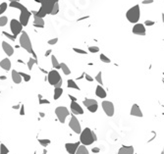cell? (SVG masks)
<instances>
[{"label": "cell", "mask_w": 164, "mask_h": 154, "mask_svg": "<svg viewBox=\"0 0 164 154\" xmlns=\"http://www.w3.org/2000/svg\"><path fill=\"white\" fill-rule=\"evenodd\" d=\"M9 6L12 7V8H16V9H19L20 10L21 14H20L19 21H20V23L22 24V26H23V27H27L28 24H29V18H31V16H32V13L27 9V7L22 4V3L18 2V1L10 2Z\"/></svg>", "instance_id": "1"}, {"label": "cell", "mask_w": 164, "mask_h": 154, "mask_svg": "<svg viewBox=\"0 0 164 154\" xmlns=\"http://www.w3.org/2000/svg\"><path fill=\"white\" fill-rule=\"evenodd\" d=\"M58 2V0H45L42 6H40L39 10L38 12H33V14L36 15L40 18H44L46 15H50L52 12V9H53L54 5Z\"/></svg>", "instance_id": "2"}, {"label": "cell", "mask_w": 164, "mask_h": 154, "mask_svg": "<svg viewBox=\"0 0 164 154\" xmlns=\"http://www.w3.org/2000/svg\"><path fill=\"white\" fill-rule=\"evenodd\" d=\"M19 41H20V46L22 48H24V49L29 52V53H31L33 55V58H36V55L35 53V51L32 49V41H31V38H29V35L26 32H22V33L20 35V37H19Z\"/></svg>", "instance_id": "3"}, {"label": "cell", "mask_w": 164, "mask_h": 154, "mask_svg": "<svg viewBox=\"0 0 164 154\" xmlns=\"http://www.w3.org/2000/svg\"><path fill=\"white\" fill-rule=\"evenodd\" d=\"M141 17V8L140 5H135L132 8H130L126 13V18L130 23L132 24H137L140 20Z\"/></svg>", "instance_id": "4"}, {"label": "cell", "mask_w": 164, "mask_h": 154, "mask_svg": "<svg viewBox=\"0 0 164 154\" xmlns=\"http://www.w3.org/2000/svg\"><path fill=\"white\" fill-rule=\"evenodd\" d=\"M92 131L89 128H85L83 131H82V133L80 134V141L82 144H84L85 146L88 145H91L92 143L94 142V136H92Z\"/></svg>", "instance_id": "5"}, {"label": "cell", "mask_w": 164, "mask_h": 154, "mask_svg": "<svg viewBox=\"0 0 164 154\" xmlns=\"http://www.w3.org/2000/svg\"><path fill=\"white\" fill-rule=\"evenodd\" d=\"M55 114H56V117L58 118L59 122L64 124L66 121V118L70 115V112L68 110V108L65 106H58L55 109Z\"/></svg>", "instance_id": "6"}, {"label": "cell", "mask_w": 164, "mask_h": 154, "mask_svg": "<svg viewBox=\"0 0 164 154\" xmlns=\"http://www.w3.org/2000/svg\"><path fill=\"white\" fill-rule=\"evenodd\" d=\"M10 29H11V32H12L15 36H18L23 32V26H22L19 20L12 19L10 22Z\"/></svg>", "instance_id": "7"}, {"label": "cell", "mask_w": 164, "mask_h": 154, "mask_svg": "<svg viewBox=\"0 0 164 154\" xmlns=\"http://www.w3.org/2000/svg\"><path fill=\"white\" fill-rule=\"evenodd\" d=\"M62 80L60 74L58 73L57 70H51L47 75V81L51 85H56L59 82Z\"/></svg>", "instance_id": "8"}, {"label": "cell", "mask_w": 164, "mask_h": 154, "mask_svg": "<svg viewBox=\"0 0 164 154\" xmlns=\"http://www.w3.org/2000/svg\"><path fill=\"white\" fill-rule=\"evenodd\" d=\"M101 106H102L104 113H105L108 117H112V116L114 115L115 108H114V104L111 102V101H108V100L102 101Z\"/></svg>", "instance_id": "9"}, {"label": "cell", "mask_w": 164, "mask_h": 154, "mask_svg": "<svg viewBox=\"0 0 164 154\" xmlns=\"http://www.w3.org/2000/svg\"><path fill=\"white\" fill-rule=\"evenodd\" d=\"M69 127H70V129L74 131V133H76V134H81L82 133V128H81V125H80V122H79V120L77 119V117L75 115L71 116V119H70V122H69Z\"/></svg>", "instance_id": "10"}, {"label": "cell", "mask_w": 164, "mask_h": 154, "mask_svg": "<svg viewBox=\"0 0 164 154\" xmlns=\"http://www.w3.org/2000/svg\"><path fill=\"white\" fill-rule=\"evenodd\" d=\"M132 32L134 33V35H145L147 31H145L144 25L140 24V23L135 24V26H134L133 29H132Z\"/></svg>", "instance_id": "11"}, {"label": "cell", "mask_w": 164, "mask_h": 154, "mask_svg": "<svg viewBox=\"0 0 164 154\" xmlns=\"http://www.w3.org/2000/svg\"><path fill=\"white\" fill-rule=\"evenodd\" d=\"M70 109H71V111H72V113L75 115H83L84 114V109L82 108V106L77 102V101H72V102H71Z\"/></svg>", "instance_id": "12"}, {"label": "cell", "mask_w": 164, "mask_h": 154, "mask_svg": "<svg viewBox=\"0 0 164 154\" xmlns=\"http://www.w3.org/2000/svg\"><path fill=\"white\" fill-rule=\"evenodd\" d=\"M80 143H81V141L74 142V143H66L65 144L66 151L68 152L69 154H75L76 151L78 150V148H79Z\"/></svg>", "instance_id": "13"}, {"label": "cell", "mask_w": 164, "mask_h": 154, "mask_svg": "<svg viewBox=\"0 0 164 154\" xmlns=\"http://www.w3.org/2000/svg\"><path fill=\"white\" fill-rule=\"evenodd\" d=\"M130 114L132 116H135V117H139V118H143V112H141L140 106L138 104H134L131 107V111H130Z\"/></svg>", "instance_id": "14"}, {"label": "cell", "mask_w": 164, "mask_h": 154, "mask_svg": "<svg viewBox=\"0 0 164 154\" xmlns=\"http://www.w3.org/2000/svg\"><path fill=\"white\" fill-rule=\"evenodd\" d=\"M2 48H3V51L5 52V54H7L8 57L12 56L14 54V48L13 46L9 44L7 41H3L2 42Z\"/></svg>", "instance_id": "15"}, {"label": "cell", "mask_w": 164, "mask_h": 154, "mask_svg": "<svg viewBox=\"0 0 164 154\" xmlns=\"http://www.w3.org/2000/svg\"><path fill=\"white\" fill-rule=\"evenodd\" d=\"M11 78H12V81L15 84H21L22 80H23L21 74L16 70H12V72H11Z\"/></svg>", "instance_id": "16"}, {"label": "cell", "mask_w": 164, "mask_h": 154, "mask_svg": "<svg viewBox=\"0 0 164 154\" xmlns=\"http://www.w3.org/2000/svg\"><path fill=\"white\" fill-rule=\"evenodd\" d=\"M117 154H134V147L132 145H124L119 149Z\"/></svg>", "instance_id": "17"}, {"label": "cell", "mask_w": 164, "mask_h": 154, "mask_svg": "<svg viewBox=\"0 0 164 154\" xmlns=\"http://www.w3.org/2000/svg\"><path fill=\"white\" fill-rule=\"evenodd\" d=\"M11 66H12V64H11V61L9 58H4L1 60V62H0V67L8 72L9 70H11Z\"/></svg>", "instance_id": "18"}, {"label": "cell", "mask_w": 164, "mask_h": 154, "mask_svg": "<svg viewBox=\"0 0 164 154\" xmlns=\"http://www.w3.org/2000/svg\"><path fill=\"white\" fill-rule=\"evenodd\" d=\"M95 95L99 97V98H105L107 96V93L105 91V89L102 88V85H97L96 86V89H95Z\"/></svg>", "instance_id": "19"}, {"label": "cell", "mask_w": 164, "mask_h": 154, "mask_svg": "<svg viewBox=\"0 0 164 154\" xmlns=\"http://www.w3.org/2000/svg\"><path fill=\"white\" fill-rule=\"evenodd\" d=\"M33 26L36 28H43L44 27V20L43 18H40L36 15H33Z\"/></svg>", "instance_id": "20"}, {"label": "cell", "mask_w": 164, "mask_h": 154, "mask_svg": "<svg viewBox=\"0 0 164 154\" xmlns=\"http://www.w3.org/2000/svg\"><path fill=\"white\" fill-rule=\"evenodd\" d=\"M51 64H52V67H53L55 70H59V69H60V63L58 62V60L54 56V54L51 55Z\"/></svg>", "instance_id": "21"}, {"label": "cell", "mask_w": 164, "mask_h": 154, "mask_svg": "<svg viewBox=\"0 0 164 154\" xmlns=\"http://www.w3.org/2000/svg\"><path fill=\"white\" fill-rule=\"evenodd\" d=\"M38 64V59L36 58H29V61H28V63H27V67H28V69L31 71V70H32V67L35 66V65H36Z\"/></svg>", "instance_id": "22"}, {"label": "cell", "mask_w": 164, "mask_h": 154, "mask_svg": "<svg viewBox=\"0 0 164 154\" xmlns=\"http://www.w3.org/2000/svg\"><path fill=\"white\" fill-rule=\"evenodd\" d=\"M60 69L62 70V72L64 73V75H66V76H69V75L71 74L70 68L67 66V64H65V63H60Z\"/></svg>", "instance_id": "23"}, {"label": "cell", "mask_w": 164, "mask_h": 154, "mask_svg": "<svg viewBox=\"0 0 164 154\" xmlns=\"http://www.w3.org/2000/svg\"><path fill=\"white\" fill-rule=\"evenodd\" d=\"M75 154H89V152H88V150L87 148V146L82 144V145L79 146V148H78V150L76 151Z\"/></svg>", "instance_id": "24"}, {"label": "cell", "mask_w": 164, "mask_h": 154, "mask_svg": "<svg viewBox=\"0 0 164 154\" xmlns=\"http://www.w3.org/2000/svg\"><path fill=\"white\" fill-rule=\"evenodd\" d=\"M83 103L85 107H89V106H91V105H94V104H97V101H96L95 99H91V98H85L84 101H83Z\"/></svg>", "instance_id": "25"}, {"label": "cell", "mask_w": 164, "mask_h": 154, "mask_svg": "<svg viewBox=\"0 0 164 154\" xmlns=\"http://www.w3.org/2000/svg\"><path fill=\"white\" fill-rule=\"evenodd\" d=\"M63 93V88H54V94H53V98L54 100H57L60 98V96Z\"/></svg>", "instance_id": "26"}, {"label": "cell", "mask_w": 164, "mask_h": 154, "mask_svg": "<svg viewBox=\"0 0 164 154\" xmlns=\"http://www.w3.org/2000/svg\"><path fill=\"white\" fill-rule=\"evenodd\" d=\"M67 86H68L69 88H73V89H77V91H80V88L78 86V85L75 82V81H73V80L67 81Z\"/></svg>", "instance_id": "27"}, {"label": "cell", "mask_w": 164, "mask_h": 154, "mask_svg": "<svg viewBox=\"0 0 164 154\" xmlns=\"http://www.w3.org/2000/svg\"><path fill=\"white\" fill-rule=\"evenodd\" d=\"M8 7L9 6H8V4H7L6 2H2L1 4H0V15H2L3 13H5Z\"/></svg>", "instance_id": "28"}, {"label": "cell", "mask_w": 164, "mask_h": 154, "mask_svg": "<svg viewBox=\"0 0 164 154\" xmlns=\"http://www.w3.org/2000/svg\"><path fill=\"white\" fill-rule=\"evenodd\" d=\"M2 35H5L7 38H9L10 40H12V41H15L17 38V36H15L13 33H9V32H2Z\"/></svg>", "instance_id": "29"}, {"label": "cell", "mask_w": 164, "mask_h": 154, "mask_svg": "<svg viewBox=\"0 0 164 154\" xmlns=\"http://www.w3.org/2000/svg\"><path fill=\"white\" fill-rule=\"evenodd\" d=\"M94 79H95V81L97 82L100 85H103V81H102V73H101V72H98V73H97V75H96Z\"/></svg>", "instance_id": "30"}, {"label": "cell", "mask_w": 164, "mask_h": 154, "mask_svg": "<svg viewBox=\"0 0 164 154\" xmlns=\"http://www.w3.org/2000/svg\"><path fill=\"white\" fill-rule=\"evenodd\" d=\"M8 153H9V149L7 148V146L3 143L0 144V154H8Z\"/></svg>", "instance_id": "31"}, {"label": "cell", "mask_w": 164, "mask_h": 154, "mask_svg": "<svg viewBox=\"0 0 164 154\" xmlns=\"http://www.w3.org/2000/svg\"><path fill=\"white\" fill-rule=\"evenodd\" d=\"M8 23V18L6 16H1L0 17V27H5Z\"/></svg>", "instance_id": "32"}, {"label": "cell", "mask_w": 164, "mask_h": 154, "mask_svg": "<svg viewBox=\"0 0 164 154\" xmlns=\"http://www.w3.org/2000/svg\"><path fill=\"white\" fill-rule=\"evenodd\" d=\"M99 58H100V60H101V62H103V63H110L111 62V60L107 57V56L105 55V54H100V56H99Z\"/></svg>", "instance_id": "33"}, {"label": "cell", "mask_w": 164, "mask_h": 154, "mask_svg": "<svg viewBox=\"0 0 164 154\" xmlns=\"http://www.w3.org/2000/svg\"><path fill=\"white\" fill-rule=\"evenodd\" d=\"M97 109H98V104H94L91 105V106L88 107V110L89 112H91V113H95V112L97 111Z\"/></svg>", "instance_id": "34"}, {"label": "cell", "mask_w": 164, "mask_h": 154, "mask_svg": "<svg viewBox=\"0 0 164 154\" xmlns=\"http://www.w3.org/2000/svg\"><path fill=\"white\" fill-rule=\"evenodd\" d=\"M39 142L40 143V145L43 146V147H46L47 145L50 144V140H39Z\"/></svg>", "instance_id": "35"}, {"label": "cell", "mask_w": 164, "mask_h": 154, "mask_svg": "<svg viewBox=\"0 0 164 154\" xmlns=\"http://www.w3.org/2000/svg\"><path fill=\"white\" fill-rule=\"evenodd\" d=\"M58 12H59V3L57 2L56 4L54 5V7H53V9H52V12H51L50 15H52V16H54V15H57Z\"/></svg>", "instance_id": "36"}, {"label": "cell", "mask_w": 164, "mask_h": 154, "mask_svg": "<svg viewBox=\"0 0 164 154\" xmlns=\"http://www.w3.org/2000/svg\"><path fill=\"white\" fill-rule=\"evenodd\" d=\"M21 74V76H22V78H23V80L25 81V82H29L31 81V76L29 75H28V74H26V73H23V72H21L20 73Z\"/></svg>", "instance_id": "37"}, {"label": "cell", "mask_w": 164, "mask_h": 154, "mask_svg": "<svg viewBox=\"0 0 164 154\" xmlns=\"http://www.w3.org/2000/svg\"><path fill=\"white\" fill-rule=\"evenodd\" d=\"M88 51L91 53H97L99 51V48L97 46H88Z\"/></svg>", "instance_id": "38"}, {"label": "cell", "mask_w": 164, "mask_h": 154, "mask_svg": "<svg viewBox=\"0 0 164 154\" xmlns=\"http://www.w3.org/2000/svg\"><path fill=\"white\" fill-rule=\"evenodd\" d=\"M73 50L76 52V53L78 54H87V51L85 50H83V49H81V48H76V47H74L73 48Z\"/></svg>", "instance_id": "39"}, {"label": "cell", "mask_w": 164, "mask_h": 154, "mask_svg": "<svg viewBox=\"0 0 164 154\" xmlns=\"http://www.w3.org/2000/svg\"><path fill=\"white\" fill-rule=\"evenodd\" d=\"M58 42V38L57 37H54V38H51L47 41V43L49 44V45H54V44H56Z\"/></svg>", "instance_id": "40"}, {"label": "cell", "mask_w": 164, "mask_h": 154, "mask_svg": "<svg viewBox=\"0 0 164 154\" xmlns=\"http://www.w3.org/2000/svg\"><path fill=\"white\" fill-rule=\"evenodd\" d=\"M155 24V22L153 21H150V20H147L144 22V25L145 26H147V27H150V26H153Z\"/></svg>", "instance_id": "41"}, {"label": "cell", "mask_w": 164, "mask_h": 154, "mask_svg": "<svg viewBox=\"0 0 164 154\" xmlns=\"http://www.w3.org/2000/svg\"><path fill=\"white\" fill-rule=\"evenodd\" d=\"M85 78L88 82H94V78H92L91 76H89L88 74H85Z\"/></svg>", "instance_id": "42"}, {"label": "cell", "mask_w": 164, "mask_h": 154, "mask_svg": "<svg viewBox=\"0 0 164 154\" xmlns=\"http://www.w3.org/2000/svg\"><path fill=\"white\" fill-rule=\"evenodd\" d=\"M39 104H49L50 102L48 101L47 99H42V98H39Z\"/></svg>", "instance_id": "43"}, {"label": "cell", "mask_w": 164, "mask_h": 154, "mask_svg": "<svg viewBox=\"0 0 164 154\" xmlns=\"http://www.w3.org/2000/svg\"><path fill=\"white\" fill-rule=\"evenodd\" d=\"M151 3H153V0H144L143 1V4H144V5L151 4Z\"/></svg>", "instance_id": "44"}, {"label": "cell", "mask_w": 164, "mask_h": 154, "mask_svg": "<svg viewBox=\"0 0 164 154\" xmlns=\"http://www.w3.org/2000/svg\"><path fill=\"white\" fill-rule=\"evenodd\" d=\"M62 84H63V80H61L58 82L56 85H54V88H62Z\"/></svg>", "instance_id": "45"}, {"label": "cell", "mask_w": 164, "mask_h": 154, "mask_svg": "<svg viewBox=\"0 0 164 154\" xmlns=\"http://www.w3.org/2000/svg\"><path fill=\"white\" fill-rule=\"evenodd\" d=\"M20 115H21V116L25 115V107H24V105H22V106H21V110H20Z\"/></svg>", "instance_id": "46"}, {"label": "cell", "mask_w": 164, "mask_h": 154, "mask_svg": "<svg viewBox=\"0 0 164 154\" xmlns=\"http://www.w3.org/2000/svg\"><path fill=\"white\" fill-rule=\"evenodd\" d=\"M100 151V149L98 147H94V148H92V152L94 153H98Z\"/></svg>", "instance_id": "47"}, {"label": "cell", "mask_w": 164, "mask_h": 154, "mask_svg": "<svg viewBox=\"0 0 164 154\" xmlns=\"http://www.w3.org/2000/svg\"><path fill=\"white\" fill-rule=\"evenodd\" d=\"M69 98H70L71 100H72V101H77V98H76L75 96H73V95H70V94H69Z\"/></svg>", "instance_id": "48"}, {"label": "cell", "mask_w": 164, "mask_h": 154, "mask_svg": "<svg viewBox=\"0 0 164 154\" xmlns=\"http://www.w3.org/2000/svg\"><path fill=\"white\" fill-rule=\"evenodd\" d=\"M51 52H52V50H51V49H49V50H47V51L45 52V54H44V55H45V56H46V57H47V56H49V55H50V53H51Z\"/></svg>", "instance_id": "49"}, {"label": "cell", "mask_w": 164, "mask_h": 154, "mask_svg": "<svg viewBox=\"0 0 164 154\" xmlns=\"http://www.w3.org/2000/svg\"><path fill=\"white\" fill-rule=\"evenodd\" d=\"M45 1V0H35V2L36 3H40V4H42V3Z\"/></svg>", "instance_id": "50"}, {"label": "cell", "mask_w": 164, "mask_h": 154, "mask_svg": "<svg viewBox=\"0 0 164 154\" xmlns=\"http://www.w3.org/2000/svg\"><path fill=\"white\" fill-rule=\"evenodd\" d=\"M92 136H94V141H96V140H97V137H96V134H95V133H92Z\"/></svg>", "instance_id": "51"}, {"label": "cell", "mask_w": 164, "mask_h": 154, "mask_svg": "<svg viewBox=\"0 0 164 154\" xmlns=\"http://www.w3.org/2000/svg\"><path fill=\"white\" fill-rule=\"evenodd\" d=\"M0 79H1V80H5L6 77L5 76H1V77H0Z\"/></svg>", "instance_id": "52"}, {"label": "cell", "mask_w": 164, "mask_h": 154, "mask_svg": "<svg viewBox=\"0 0 164 154\" xmlns=\"http://www.w3.org/2000/svg\"><path fill=\"white\" fill-rule=\"evenodd\" d=\"M39 115L42 116V117H44V113H39Z\"/></svg>", "instance_id": "53"}, {"label": "cell", "mask_w": 164, "mask_h": 154, "mask_svg": "<svg viewBox=\"0 0 164 154\" xmlns=\"http://www.w3.org/2000/svg\"><path fill=\"white\" fill-rule=\"evenodd\" d=\"M10 2H14V1H16V0H9Z\"/></svg>", "instance_id": "54"}, {"label": "cell", "mask_w": 164, "mask_h": 154, "mask_svg": "<svg viewBox=\"0 0 164 154\" xmlns=\"http://www.w3.org/2000/svg\"><path fill=\"white\" fill-rule=\"evenodd\" d=\"M16 1H18V2H19V1H20V0H16Z\"/></svg>", "instance_id": "55"}]
</instances>
